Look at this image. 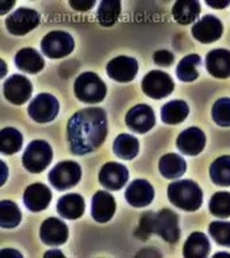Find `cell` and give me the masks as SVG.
I'll return each mask as SVG.
<instances>
[{"mask_svg":"<svg viewBox=\"0 0 230 258\" xmlns=\"http://www.w3.org/2000/svg\"><path fill=\"white\" fill-rule=\"evenodd\" d=\"M53 159L51 145L44 140H35L28 144L22 157L23 166L31 173H40Z\"/></svg>","mask_w":230,"mask_h":258,"instance_id":"cell-5","label":"cell"},{"mask_svg":"<svg viewBox=\"0 0 230 258\" xmlns=\"http://www.w3.org/2000/svg\"><path fill=\"white\" fill-rule=\"evenodd\" d=\"M126 201L134 208H144L154 199V188L146 180H134L125 191Z\"/></svg>","mask_w":230,"mask_h":258,"instance_id":"cell-19","label":"cell"},{"mask_svg":"<svg viewBox=\"0 0 230 258\" xmlns=\"http://www.w3.org/2000/svg\"><path fill=\"white\" fill-rule=\"evenodd\" d=\"M210 176L214 184L219 186H230V156L216 158L210 166Z\"/></svg>","mask_w":230,"mask_h":258,"instance_id":"cell-30","label":"cell"},{"mask_svg":"<svg viewBox=\"0 0 230 258\" xmlns=\"http://www.w3.org/2000/svg\"><path fill=\"white\" fill-rule=\"evenodd\" d=\"M210 212L220 219L230 216V192L218 191L211 197L209 203Z\"/></svg>","mask_w":230,"mask_h":258,"instance_id":"cell-34","label":"cell"},{"mask_svg":"<svg viewBox=\"0 0 230 258\" xmlns=\"http://www.w3.org/2000/svg\"><path fill=\"white\" fill-rule=\"evenodd\" d=\"M81 176L80 165L72 160H66L52 169L49 173V181L57 190L62 191L75 186Z\"/></svg>","mask_w":230,"mask_h":258,"instance_id":"cell-6","label":"cell"},{"mask_svg":"<svg viewBox=\"0 0 230 258\" xmlns=\"http://www.w3.org/2000/svg\"><path fill=\"white\" fill-rule=\"evenodd\" d=\"M23 147V136L18 129L12 127L4 128L2 131V153L12 155L21 151Z\"/></svg>","mask_w":230,"mask_h":258,"instance_id":"cell-33","label":"cell"},{"mask_svg":"<svg viewBox=\"0 0 230 258\" xmlns=\"http://www.w3.org/2000/svg\"><path fill=\"white\" fill-rule=\"evenodd\" d=\"M121 14V3L116 0H104L97 11V20L101 26L110 27L117 22Z\"/></svg>","mask_w":230,"mask_h":258,"instance_id":"cell-31","label":"cell"},{"mask_svg":"<svg viewBox=\"0 0 230 258\" xmlns=\"http://www.w3.org/2000/svg\"><path fill=\"white\" fill-rule=\"evenodd\" d=\"M207 5L214 8V9H224L227 6L230 5V2H207Z\"/></svg>","mask_w":230,"mask_h":258,"instance_id":"cell-39","label":"cell"},{"mask_svg":"<svg viewBox=\"0 0 230 258\" xmlns=\"http://www.w3.org/2000/svg\"><path fill=\"white\" fill-rule=\"evenodd\" d=\"M201 57L197 54H190L182 59L177 68L178 78L183 82H193L199 77Z\"/></svg>","mask_w":230,"mask_h":258,"instance_id":"cell-29","label":"cell"},{"mask_svg":"<svg viewBox=\"0 0 230 258\" xmlns=\"http://www.w3.org/2000/svg\"><path fill=\"white\" fill-rule=\"evenodd\" d=\"M23 201L29 211L40 212L51 204L52 191L42 183L31 184L24 192Z\"/></svg>","mask_w":230,"mask_h":258,"instance_id":"cell-17","label":"cell"},{"mask_svg":"<svg viewBox=\"0 0 230 258\" xmlns=\"http://www.w3.org/2000/svg\"><path fill=\"white\" fill-rule=\"evenodd\" d=\"M70 151L86 155L105 142L108 134L107 114L101 108H85L71 116L67 126Z\"/></svg>","mask_w":230,"mask_h":258,"instance_id":"cell-1","label":"cell"},{"mask_svg":"<svg viewBox=\"0 0 230 258\" xmlns=\"http://www.w3.org/2000/svg\"><path fill=\"white\" fill-rule=\"evenodd\" d=\"M212 117L218 126L230 127V98H220L214 103Z\"/></svg>","mask_w":230,"mask_h":258,"instance_id":"cell-35","label":"cell"},{"mask_svg":"<svg viewBox=\"0 0 230 258\" xmlns=\"http://www.w3.org/2000/svg\"><path fill=\"white\" fill-rule=\"evenodd\" d=\"M113 152L121 159H133L139 153V141L131 135L122 134L114 140Z\"/></svg>","mask_w":230,"mask_h":258,"instance_id":"cell-27","label":"cell"},{"mask_svg":"<svg viewBox=\"0 0 230 258\" xmlns=\"http://www.w3.org/2000/svg\"><path fill=\"white\" fill-rule=\"evenodd\" d=\"M168 198L173 206L193 212L202 205V190L194 181H177L168 186Z\"/></svg>","mask_w":230,"mask_h":258,"instance_id":"cell-3","label":"cell"},{"mask_svg":"<svg viewBox=\"0 0 230 258\" xmlns=\"http://www.w3.org/2000/svg\"><path fill=\"white\" fill-rule=\"evenodd\" d=\"M40 238L46 245L58 246L65 244L68 240L67 225L56 217H50L41 225Z\"/></svg>","mask_w":230,"mask_h":258,"instance_id":"cell-18","label":"cell"},{"mask_svg":"<svg viewBox=\"0 0 230 258\" xmlns=\"http://www.w3.org/2000/svg\"><path fill=\"white\" fill-rule=\"evenodd\" d=\"M205 67L211 76L216 79L230 77V51L216 48L208 53L205 57Z\"/></svg>","mask_w":230,"mask_h":258,"instance_id":"cell-21","label":"cell"},{"mask_svg":"<svg viewBox=\"0 0 230 258\" xmlns=\"http://www.w3.org/2000/svg\"><path fill=\"white\" fill-rule=\"evenodd\" d=\"M74 48L73 38L61 30L51 31L41 41V50L46 57L58 59L68 56Z\"/></svg>","mask_w":230,"mask_h":258,"instance_id":"cell-7","label":"cell"},{"mask_svg":"<svg viewBox=\"0 0 230 258\" xmlns=\"http://www.w3.org/2000/svg\"><path fill=\"white\" fill-rule=\"evenodd\" d=\"M85 203L79 194H67L57 203L58 214L67 220H76L84 214Z\"/></svg>","mask_w":230,"mask_h":258,"instance_id":"cell-23","label":"cell"},{"mask_svg":"<svg viewBox=\"0 0 230 258\" xmlns=\"http://www.w3.org/2000/svg\"><path fill=\"white\" fill-rule=\"evenodd\" d=\"M129 173L122 164L111 161L101 168L99 172V182L107 189L120 190L128 181Z\"/></svg>","mask_w":230,"mask_h":258,"instance_id":"cell-14","label":"cell"},{"mask_svg":"<svg viewBox=\"0 0 230 258\" xmlns=\"http://www.w3.org/2000/svg\"><path fill=\"white\" fill-rule=\"evenodd\" d=\"M210 253V242L202 232H193L184 244L183 254L186 258H204Z\"/></svg>","mask_w":230,"mask_h":258,"instance_id":"cell-25","label":"cell"},{"mask_svg":"<svg viewBox=\"0 0 230 258\" xmlns=\"http://www.w3.org/2000/svg\"><path fill=\"white\" fill-rule=\"evenodd\" d=\"M74 94L84 103H98L105 99L107 86L95 72H84L75 80Z\"/></svg>","mask_w":230,"mask_h":258,"instance_id":"cell-4","label":"cell"},{"mask_svg":"<svg viewBox=\"0 0 230 258\" xmlns=\"http://www.w3.org/2000/svg\"><path fill=\"white\" fill-rule=\"evenodd\" d=\"M192 32L194 38L198 41L209 44L216 41L223 35V24L216 16L208 14L195 24Z\"/></svg>","mask_w":230,"mask_h":258,"instance_id":"cell-13","label":"cell"},{"mask_svg":"<svg viewBox=\"0 0 230 258\" xmlns=\"http://www.w3.org/2000/svg\"><path fill=\"white\" fill-rule=\"evenodd\" d=\"M14 62L20 70L29 75L38 74L44 68V59L41 54L31 47H25L19 51L15 55Z\"/></svg>","mask_w":230,"mask_h":258,"instance_id":"cell-22","label":"cell"},{"mask_svg":"<svg viewBox=\"0 0 230 258\" xmlns=\"http://www.w3.org/2000/svg\"><path fill=\"white\" fill-rule=\"evenodd\" d=\"M160 171L166 179H179L186 171V161L176 153L166 154L160 160Z\"/></svg>","mask_w":230,"mask_h":258,"instance_id":"cell-26","label":"cell"},{"mask_svg":"<svg viewBox=\"0 0 230 258\" xmlns=\"http://www.w3.org/2000/svg\"><path fill=\"white\" fill-rule=\"evenodd\" d=\"M59 112L58 100L51 94H39L28 106V114L37 123H50Z\"/></svg>","mask_w":230,"mask_h":258,"instance_id":"cell-9","label":"cell"},{"mask_svg":"<svg viewBox=\"0 0 230 258\" xmlns=\"http://www.w3.org/2000/svg\"><path fill=\"white\" fill-rule=\"evenodd\" d=\"M6 99L17 106L24 104L33 94V85L30 81L22 75H13L6 80L4 84Z\"/></svg>","mask_w":230,"mask_h":258,"instance_id":"cell-11","label":"cell"},{"mask_svg":"<svg viewBox=\"0 0 230 258\" xmlns=\"http://www.w3.org/2000/svg\"><path fill=\"white\" fill-rule=\"evenodd\" d=\"M174 90L172 78L164 71L153 70L142 80V91L153 99H163L168 97Z\"/></svg>","mask_w":230,"mask_h":258,"instance_id":"cell-8","label":"cell"},{"mask_svg":"<svg viewBox=\"0 0 230 258\" xmlns=\"http://www.w3.org/2000/svg\"><path fill=\"white\" fill-rule=\"evenodd\" d=\"M107 74L117 82H130L138 74V61L128 56H118L108 63Z\"/></svg>","mask_w":230,"mask_h":258,"instance_id":"cell-15","label":"cell"},{"mask_svg":"<svg viewBox=\"0 0 230 258\" xmlns=\"http://www.w3.org/2000/svg\"><path fill=\"white\" fill-rule=\"evenodd\" d=\"M177 145L183 154L196 156L200 154L205 147V135L198 127H189L179 135Z\"/></svg>","mask_w":230,"mask_h":258,"instance_id":"cell-16","label":"cell"},{"mask_svg":"<svg viewBox=\"0 0 230 258\" xmlns=\"http://www.w3.org/2000/svg\"><path fill=\"white\" fill-rule=\"evenodd\" d=\"M209 232L217 244L230 247V223L212 222L209 226Z\"/></svg>","mask_w":230,"mask_h":258,"instance_id":"cell-36","label":"cell"},{"mask_svg":"<svg viewBox=\"0 0 230 258\" xmlns=\"http://www.w3.org/2000/svg\"><path fill=\"white\" fill-rule=\"evenodd\" d=\"M40 23V15L33 9L20 8L6 19V26L10 34L24 36L35 29Z\"/></svg>","mask_w":230,"mask_h":258,"instance_id":"cell-10","label":"cell"},{"mask_svg":"<svg viewBox=\"0 0 230 258\" xmlns=\"http://www.w3.org/2000/svg\"><path fill=\"white\" fill-rule=\"evenodd\" d=\"M116 209L114 197L110 192L100 190L92 200V216L98 223H107L112 219Z\"/></svg>","mask_w":230,"mask_h":258,"instance_id":"cell-20","label":"cell"},{"mask_svg":"<svg viewBox=\"0 0 230 258\" xmlns=\"http://www.w3.org/2000/svg\"><path fill=\"white\" fill-rule=\"evenodd\" d=\"M153 59H154V62L158 64V66L168 67L173 63L174 56L171 52L163 50V51H157L153 56Z\"/></svg>","mask_w":230,"mask_h":258,"instance_id":"cell-37","label":"cell"},{"mask_svg":"<svg viewBox=\"0 0 230 258\" xmlns=\"http://www.w3.org/2000/svg\"><path fill=\"white\" fill-rule=\"evenodd\" d=\"M22 213L17 204L10 200H3L0 204V224L4 228H14L19 226Z\"/></svg>","mask_w":230,"mask_h":258,"instance_id":"cell-32","label":"cell"},{"mask_svg":"<svg viewBox=\"0 0 230 258\" xmlns=\"http://www.w3.org/2000/svg\"><path fill=\"white\" fill-rule=\"evenodd\" d=\"M69 5L78 11H89L90 9L96 5L95 0H71Z\"/></svg>","mask_w":230,"mask_h":258,"instance_id":"cell-38","label":"cell"},{"mask_svg":"<svg viewBox=\"0 0 230 258\" xmlns=\"http://www.w3.org/2000/svg\"><path fill=\"white\" fill-rule=\"evenodd\" d=\"M140 229L143 232L156 233L169 243H176L180 238L178 215L168 209L157 213L143 214L140 221Z\"/></svg>","mask_w":230,"mask_h":258,"instance_id":"cell-2","label":"cell"},{"mask_svg":"<svg viewBox=\"0 0 230 258\" xmlns=\"http://www.w3.org/2000/svg\"><path fill=\"white\" fill-rule=\"evenodd\" d=\"M189 109L183 100H172L162 108V120L165 124L176 125L182 123L187 117Z\"/></svg>","mask_w":230,"mask_h":258,"instance_id":"cell-28","label":"cell"},{"mask_svg":"<svg viewBox=\"0 0 230 258\" xmlns=\"http://www.w3.org/2000/svg\"><path fill=\"white\" fill-rule=\"evenodd\" d=\"M201 11L200 4L194 0H180L172 8V16L181 25H188L195 22Z\"/></svg>","mask_w":230,"mask_h":258,"instance_id":"cell-24","label":"cell"},{"mask_svg":"<svg viewBox=\"0 0 230 258\" xmlns=\"http://www.w3.org/2000/svg\"><path fill=\"white\" fill-rule=\"evenodd\" d=\"M156 118L153 109L147 104H138L129 110L126 115V125L137 134H145L155 125Z\"/></svg>","mask_w":230,"mask_h":258,"instance_id":"cell-12","label":"cell"}]
</instances>
